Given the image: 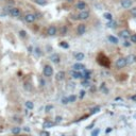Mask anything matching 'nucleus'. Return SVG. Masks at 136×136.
I'll use <instances>...</instances> for the list:
<instances>
[{
  "mask_svg": "<svg viewBox=\"0 0 136 136\" xmlns=\"http://www.w3.org/2000/svg\"><path fill=\"white\" fill-rule=\"evenodd\" d=\"M136 61V56L134 54H130V55L126 58V62H128V64H133V63H135Z\"/></svg>",
  "mask_w": 136,
  "mask_h": 136,
  "instance_id": "obj_14",
  "label": "nucleus"
},
{
  "mask_svg": "<svg viewBox=\"0 0 136 136\" xmlns=\"http://www.w3.org/2000/svg\"><path fill=\"white\" fill-rule=\"evenodd\" d=\"M66 33H67V28L66 27H62L61 28V34L62 35H66Z\"/></svg>",
  "mask_w": 136,
  "mask_h": 136,
  "instance_id": "obj_28",
  "label": "nucleus"
},
{
  "mask_svg": "<svg viewBox=\"0 0 136 136\" xmlns=\"http://www.w3.org/2000/svg\"><path fill=\"white\" fill-rule=\"evenodd\" d=\"M99 111H100V107L99 106H96V107H94L92 110V114H95V113H98Z\"/></svg>",
  "mask_w": 136,
  "mask_h": 136,
  "instance_id": "obj_32",
  "label": "nucleus"
},
{
  "mask_svg": "<svg viewBox=\"0 0 136 136\" xmlns=\"http://www.w3.org/2000/svg\"><path fill=\"white\" fill-rule=\"evenodd\" d=\"M76 60L77 61H82L83 58H84V53H83V52H79V53H76Z\"/></svg>",
  "mask_w": 136,
  "mask_h": 136,
  "instance_id": "obj_16",
  "label": "nucleus"
},
{
  "mask_svg": "<svg viewBox=\"0 0 136 136\" xmlns=\"http://www.w3.org/2000/svg\"><path fill=\"white\" fill-rule=\"evenodd\" d=\"M131 13H132V15L134 17H136V8H133L132 10H131Z\"/></svg>",
  "mask_w": 136,
  "mask_h": 136,
  "instance_id": "obj_37",
  "label": "nucleus"
},
{
  "mask_svg": "<svg viewBox=\"0 0 136 136\" xmlns=\"http://www.w3.org/2000/svg\"><path fill=\"white\" fill-rule=\"evenodd\" d=\"M60 46L62 47V48H65V49H68V48H69V45H68L67 43H65V42H62V43H61Z\"/></svg>",
  "mask_w": 136,
  "mask_h": 136,
  "instance_id": "obj_25",
  "label": "nucleus"
},
{
  "mask_svg": "<svg viewBox=\"0 0 136 136\" xmlns=\"http://www.w3.org/2000/svg\"><path fill=\"white\" fill-rule=\"evenodd\" d=\"M132 3H133L132 0H121V2H120V4H121V6L123 9L131 8V6H132Z\"/></svg>",
  "mask_w": 136,
  "mask_h": 136,
  "instance_id": "obj_5",
  "label": "nucleus"
},
{
  "mask_svg": "<svg viewBox=\"0 0 136 136\" xmlns=\"http://www.w3.org/2000/svg\"><path fill=\"white\" fill-rule=\"evenodd\" d=\"M68 85H69V86H68V88H69V89H71V88H72V89H73V88H74V86H76V84H74V83H69V84H68Z\"/></svg>",
  "mask_w": 136,
  "mask_h": 136,
  "instance_id": "obj_38",
  "label": "nucleus"
},
{
  "mask_svg": "<svg viewBox=\"0 0 136 136\" xmlns=\"http://www.w3.org/2000/svg\"><path fill=\"white\" fill-rule=\"evenodd\" d=\"M84 96H85V92H84V90H82V92H80V96H79V97H80V99H82Z\"/></svg>",
  "mask_w": 136,
  "mask_h": 136,
  "instance_id": "obj_40",
  "label": "nucleus"
},
{
  "mask_svg": "<svg viewBox=\"0 0 136 136\" xmlns=\"http://www.w3.org/2000/svg\"><path fill=\"white\" fill-rule=\"evenodd\" d=\"M62 120H63V117L62 116H56L55 117V120H54V122H55V123H60V122H62Z\"/></svg>",
  "mask_w": 136,
  "mask_h": 136,
  "instance_id": "obj_26",
  "label": "nucleus"
},
{
  "mask_svg": "<svg viewBox=\"0 0 136 136\" xmlns=\"http://www.w3.org/2000/svg\"><path fill=\"white\" fill-rule=\"evenodd\" d=\"M35 2L38 5H45L47 3V0H35Z\"/></svg>",
  "mask_w": 136,
  "mask_h": 136,
  "instance_id": "obj_23",
  "label": "nucleus"
},
{
  "mask_svg": "<svg viewBox=\"0 0 136 136\" xmlns=\"http://www.w3.org/2000/svg\"><path fill=\"white\" fill-rule=\"evenodd\" d=\"M88 17H89V12L88 11H81L80 14L78 15V18L81 20H86Z\"/></svg>",
  "mask_w": 136,
  "mask_h": 136,
  "instance_id": "obj_4",
  "label": "nucleus"
},
{
  "mask_svg": "<svg viewBox=\"0 0 136 136\" xmlns=\"http://www.w3.org/2000/svg\"><path fill=\"white\" fill-rule=\"evenodd\" d=\"M61 101H62L63 104H68V103H69V99H68L67 97H63L62 100H61Z\"/></svg>",
  "mask_w": 136,
  "mask_h": 136,
  "instance_id": "obj_30",
  "label": "nucleus"
},
{
  "mask_svg": "<svg viewBox=\"0 0 136 136\" xmlns=\"http://www.w3.org/2000/svg\"><path fill=\"white\" fill-rule=\"evenodd\" d=\"M72 68H73V70H76V71H79V70H84L85 66L83 64H81V63H77V64L72 65Z\"/></svg>",
  "mask_w": 136,
  "mask_h": 136,
  "instance_id": "obj_11",
  "label": "nucleus"
},
{
  "mask_svg": "<svg viewBox=\"0 0 136 136\" xmlns=\"http://www.w3.org/2000/svg\"><path fill=\"white\" fill-rule=\"evenodd\" d=\"M68 99H69V102H74L77 100V97L74 96V95H71V96L68 97Z\"/></svg>",
  "mask_w": 136,
  "mask_h": 136,
  "instance_id": "obj_31",
  "label": "nucleus"
},
{
  "mask_svg": "<svg viewBox=\"0 0 136 136\" xmlns=\"http://www.w3.org/2000/svg\"><path fill=\"white\" fill-rule=\"evenodd\" d=\"M9 15H11V16H13V17H18L20 15V10L19 9H17V8H12Z\"/></svg>",
  "mask_w": 136,
  "mask_h": 136,
  "instance_id": "obj_8",
  "label": "nucleus"
},
{
  "mask_svg": "<svg viewBox=\"0 0 136 136\" xmlns=\"http://www.w3.org/2000/svg\"><path fill=\"white\" fill-rule=\"evenodd\" d=\"M67 2H73V0H66Z\"/></svg>",
  "mask_w": 136,
  "mask_h": 136,
  "instance_id": "obj_45",
  "label": "nucleus"
},
{
  "mask_svg": "<svg viewBox=\"0 0 136 136\" xmlns=\"http://www.w3.org/2000/svg\"><path fill=\"white\" fill-rule=\"evenodd\" d=\"M104 18H105V19H107L108 21H112L113 20V16H112V14H111V13H104Z\"/></svg>",
  "mask_w": 136,
  "mask_h": 136,
  "instance_id": "obj_20",
  "label": "nucleus"
},
{
  "mask_svg": "<svg viewBox=\"0 0 136 136\" xmlns=\"http://www.w3.org/2000/svg\"><path fill=\"white\" fill-rule=\"evenodd\" d=\"M24 131H27V132H29V131H30V129H29L28 126H24Z\"/></svg>",
  "mask_w": 136,
  "mask_h": 136,
  "instance_id": "obj_42",
  "label": "nucleus"
},
{
  "mask_svg": "<svg viewBox=\"0 0 136 136\" xmlns=\"http://www.w3.org/2000/svg\"><path fill=\"white\" fill-rule=\"evenodd\" d=\"M21 136H26V135H21Z\"/></svg>",
  "mask_w": 136,
  "mask_h": 136,
  "instance_id": "obj_46",
  "label": "nucleus"
},
{
  "mask_svg": "<svg viewBox=\"0 0 136 136\" xmlns=\"http://www.w3.org/2000/svg\"><path fill=\"white\" fill-rule=\"evenodd\" d=\"M35 54L37 56H40L42 55V52H40V49L39 48H35Z\"/></svg>",
  "mask_w": 136,
  "mask_h": 136,
  "instance_id": "obj_33",
  "label": "nucleus"
},
{
  "mask_svg": "<svg viewBox=\"0 0 136 136\" xmlns=\"http://www.w3.org/2000/svg\"><path fill=\"white\" fill-rule=\"evenodd\" d=\"M77 32H78L79 35H83L86 32V26L84 24H81L78 26V29H77Z\"/></svg>",
  "mask_w": 136,
  "mask_h": 136,
  "instance_id": "obj_7",
  "label": "nucleus"
},
{
  "mask_svg": "<svg viewBox=\"0 0 136 136\" xmlns=\"http://www.w3.org/2000/svg\"><path fill=\"white\" fill-rule=\"evenodd\" d=\"M20 131H21V129L18 128V126H14V128L12 129V133H13V134H19Z\"/></svg>",
  "mask_w": 136,
  "mask_h": 136,
  "instance_id": "obj_21",
  "label": "nucleus"
},
{
  "mask_svg": "<svg viewBox=\"0 0 136 136\" xmlns=\"http://www.w3.org/2000/svg\"><path fill=\"white\" fill-rule=\"evenodd\" d=\"M81 84L84 86V87H87V86H89V80H83Z\"/></svg>",
  "mask_w": 136,
  "mask_h": 136,
  "instance_id": "obj_29",
  "label": "nucleus"
},
{
  "mask_svg": "<svg viewBox=\"0 0 136 136\" xmlns=\"http://www.w3.org/2000/svg\"><path fill=\"white\" fill-rule=\"evenodd\" d=\"M52 108H53L52 105H47L46 106V112H50V110H52Z\"/></svg>",
  "mask_w": 136,
  "mask_h": 136,
  "instance_id": "obj_39",
  "label": "nucleus"
},
{
  "mask_svg": "<svg viewBox=\"0 0 136 136\" xmlns=\"http://www.w3.org/2000/svg\"><path fill=\"white\" fill-rule=\"evenodd\" d=\"M107 27L108 28H116L117 27V22L116 21H110V24H107Z\"/></svg>",
  "mask_w": 136,
  "mask_h": 136,
  "instance_id": "obj_22",
  "label": "nucleus"
},
{
  "mask_svg": "<svg viewBox=\"0 0 136 136\" xmlns=\"http://www.w3.org/2000/svg\"><path fill=\"white\" fill-rule=\"evenodd\" d=\"M119 35L121 36L122 38H124V39H128V38H130V37H131V34H130V32H129L128 30H123V31H121V32L119 33Z\"/></svg>",
  "mask_w": 136,
  "mask_h": 136,
  "instance_id": "obj_12",
  "label": "nucleus"
},
{
  "mask_svg": "<svg viewBox=\"0 0 136 136\" xmlns=\"http://www.w3.org/2000/svg\"><path fill=\"white\" fill-rule=\"evenodd\" d=\"M19 36L20 37H22V38H26L27 37V32L24 30H20L19 31Z\"/></svg>",
  "mask_w": 136,
  "mask_h": 136,
  "instance_id": "obj_24",
  "label": "nucleus"
},
{
  "mask_svg": "<svg viewBox=\"0 0 136 136\" xmlns=\"http://www.w3.org/2000/svg\"><path fill=\"white\" fill-rule=\"evenodd\" d=\"M55 79L58 81H63L65 79V72L64 71H58V73L55 74Z\"/></svg>",
  "mask_w": 136,
  "mask_h": 136,
  "instance_id": "obj_13",
  "label": "nucleus"
},
{
  "mask_svg": "<svg viewBox=\"0 0 136 136\" xmlns=\"http://www.w3.org/2000/svg\"><path fill=\"white\" fill-rule=\"evenodd\" d=\"M71 76H72V78H74V79L82 78V73L79 72V71H76V70H72V71H71Z\"/></svg>",
  "mask_w": 136,
  "mask_h": 136,
  "instance_id": "obj_15",
  "label": "nucleus"
},
{
  "mask_svg": "<svg viewBox=\"0 0 136 136\" xmlns=\"http://www.w3.org/2000/svg\"><path fill=\"white\" fill-rule=\"evenodd\" d=\"M123 45H124L126 47H130V46H131V44H130L129 42H124V43H123Z\"/></svg>",
  "mask_w": 136,
  "mask_h": 136,
  "instance_id": "obj_41",
  "label": "nucleus"
},
{
  "mask_svg": "<svg viewBox=\"0 0 136 136\" xmlns=\"http://www.w3.org/2000/svg\"><path fill=\"white\" fill-rule=\"evenodd\" d=\"M128 65V62H126V58H120L116 61V67L121 69V68L126 67Z\"/></svg>",
  "mask_w": 136,
  "mask_h": 136,
  "instance_id": "obj_1",
  "label": "nucleus"
},
{
  "mask_svg": "<svg viewBox=\"0 0 136 136\" xmlns=\"http://www.w3.org/2000/svg\"><path fill=\"white\" fill-rule=\"evenodd\" d=\"M108 40H110L111 43H113V44H118V38L115 37V36H108Z\"/></svg>",
  "mask_w": 136,
  "mask_h": 136,
  "instance_id": "obj_19",
  "label": "nucleus"
},
{
  "mask_svg": "<svg viewBox=\"0 0 136 136\" xmlns=\"http://www.w3.org/2000/svg\"><path fill=\"white\" fill-rule=\"evenodd\" d=\"M28 50H29V52H30V53H31V52H32V47H29V48H28Z\"/></svg>",
  "mask_w": 136,
  "mask_h": 136,
  "instance_id": "obj_43",
  "label": "nucleus"
},
{
  "mask_svg": "<svg viewBox=\"0 0 136 136\" xmlns=\"http://www.w3.org/2000/svg\"><path fill=\"white\" fill-rule=\"evenodd\" d=\"M53 122H51V121H46V122H44V124H43V128H45V129H48V128H52L53 126Z\"/></svg>",
  "mask_w": 136,
  "mask_h": 136,
  "instance_id": "obj_17",
  "label": "nucleus"
},
{
  "mask_svg": "<svg viewBox=\"0 0 136 136\" xmlns=\"http://www.w3.org/2000/svg\"><path fill=\"white\" fill-rule=\"evenodd\" d=\"M99 133H100V129H96V130L92 131V136H98V135H99Z\"/></svg>",
  "mask_w": 136,
  "mask_h": 136,
  "instance_id": "obj_27",
  "label": "nucleus"
},
{
  "mask_svg": "<svg viewBox=\"0 0 136 136\" xmlns=\"http://www.w3.org/2000/svg\"><path fill=\"white\" fill-rule=\"evenodd\" d=\"M0 1H1V0H0Z\"/></svg>",
  "mask_w": 136,
  "mask_h": 136,
  "instance_id": "obj_47",
  "label": "nucleus"
},
{
  "mask_svg": "<svg viewBox=\"0 0 136 136\" xmlns=\"http://www.w3.org/2000/svg\"><path fill=\"white\" fill-rule=\"evenodd\" d=\"M50 60H51L52 63H54V64H58V63H60L61 58H60V55H58V53H54V54H52V55L50 56Z\"/></svg>",
  "mask_w": 136,
  "mask_h": 136,
  "instance_id": "obj_9",
  "label": "nucleus"
},
{
  "mask_svg": "<svg viewBox=\"0 0 136 136\" xmlns=\"http://www.w3.org/2000/svg\"><path fill=\"white\" fill-rule=\"evenodd\" d=\"M132 100H135V101H136V96H133V97H132Z\"/></svg>",
  "mask_w": 136,
  "mask_h": 136,
  "instance_id": "obj_44",
  "label": "nucleus"
},
{
  "mask_svg": "<svg viewBox=\"0 0 136 136\" xmlns=\"http://www.w3.org/2000/svg\"><path fill=\"white\" fill-rule=\"evenodd\" d=\"M47 33H48V35H50V36H54L56 33H58V29H56L55 26H50L48 28V30H47Z\"/></svg>",
  "mask_w": 136,
  "mask_h": 136,
  "instance_id": "obj_6",
  "label": "nucleus"
},
{
  "mask_svg": "<svg viewBox=\"0 0 136 136\" xmlns=\"http://www.w3.org/2000/svg\"><path fill=\"white\" fill-rule=\"evenodd\" d=\"M35 19H36V16L34 14H31V13H28V14H26V16H24V20H26L28 24H32V22H34Z\"/></svg>",
  "mask_w": 136,
  "mask_h": 136,
  "instance_id": "obj_3",
  "label": "nucleus"
},
{
  "mask_svg": "<svg viewBox=\"0 0 136 136\" xmlns=\"http://www.w3.org/2000/svg\"><path fill=\"white\" fill-rule=\"evenodd\" d=\"M76 8L78 9V10H80V11H85V9H86V3H85L84 1H79L78 3H77Z\"/></svg>",
  "mask_w": 136,
  "mask_h": 136,
  "instance_id": "obj_10",
  "label": "nucleus"
},
{
  "mask_svg": "<svg viewBox=\"0 0 136 136\" xmlns=\"http://www.w3.org/2000/svg\"><path fill=\"white\" fill-rule=\"evenodd\" d=\"M39 135H40V136H49L50 134H49L47 131H42V132L39 133Z\"/></svg>",
  "mask_w": 136,
  "mask_h": 136,
  "instance_id": "obj_34",
  "label": "nucleus"
},
{
  "mask_svg": "<svg viewBox=\"0 0 136 136\" xmlns=\"http://www.w3.org/2000/svg\"><path fill=\"white\" fill-rule=\"evenodd\" d=\"M130 38H131V40H132V43H135L136 44V34H132Z\"/></svg>",
  "mask_w": 136,
  "mask_h": 136,
  "instance_id": "obj_35",
  "label": "nucleus"
},
{
  "mask_svg": "<svg viewBox=\"0 0 136 136\" xmlns=\"http://www.w3.org/2000/svg\"><path fill=\"white\" fill-rule=\"evenodd\" d=\"M26 107L28 108V110H33L34 107V104L32 101H26Z\"/></svg>",
  "mask_w": 136,
  "mask_h": 136,
  "instance_id": "obj_18",
  "label": "nucleus"
},
{
  "mask_svg": "<svg viewBox=\"0 0 136 136\" xmlns=\"http://www.w3.org/2000/svg\"><path fill=\"white\" fill-rule=\"evenodd\" d=\"M43 72H44V74L46 77H51L52 74H53V68H52L50 65H46V66L44 67Z\"/></svg>",
  "mask_w": 136,
  "mask_h": 136,
  "instance_id": "obj_2",
  "label": "nucleus"
},
{
  "mask_svg": "<svg viewBox=\"0 0 136 136\" xmlns=\"http://www.w3.org/2000/svg\"><path fill=\"white\" fill-rule=\"evenodd\" d=\"M101 74H102L103 77H107V76H110V72H108V71H105V70H104V71L101 72Z\"/></svg>",
  "mask_w": 136,
  "mask_h": 136,
  "instance_id": "obj_36",
  "label": "nucleus"
}]
</instances>
